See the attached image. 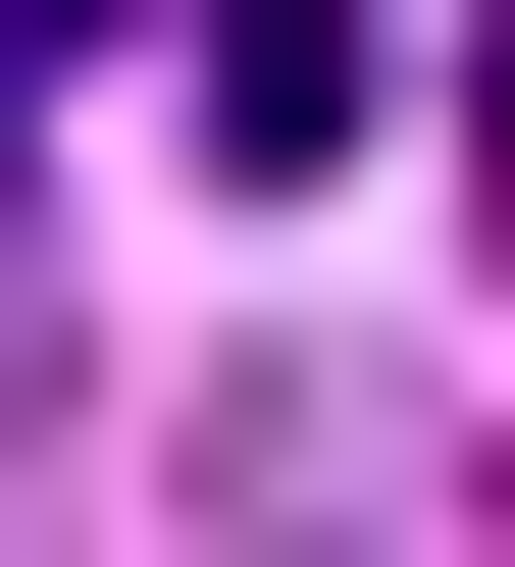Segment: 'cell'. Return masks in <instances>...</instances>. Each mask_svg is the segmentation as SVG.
<instances>
[{
  "instance_id": "cell-2",
  "label": "cell",
  "mask_w": 515,
  "mask_h": 567,
  "mask_svg": "<svg viewBox=\"0 0 515 567\" xmlns=\"http://www.w3.org/2000/svg\"><path fill=\"white\" fill-rule=\"evenodd\" d=\"M464 207H515V0H464Z\"/></svg>"
},
{
  "instance_id": "cell-1",
  "label": "cell",
  "mask_w": 515,
  "mask_h": 567,
  "mask_svg": "<svg viewBox=\"0 0 515 567\" xmlns=\"http://www.w3.org/2000/svg\"><path fill=\"white\" fill-rule=\"evenodd\" d=\"M52 52H103V0H0V155H52Z\"/></svg>"
}]
</instances>
